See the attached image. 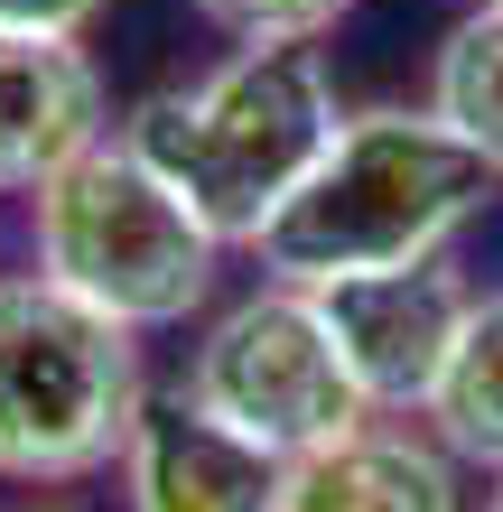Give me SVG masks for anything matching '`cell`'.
<instances>
[{"instance_id":"1","label":"cell","mask_w":503,"mask_h":512,"mask_svg":"<svg viewBox=\"0 0 503 512\" xmlns=\"http://www.w3.org/2000/svg\"><path fill=\"white\" fill-rule=\"evenodd\" d=\"M503 196V168L476 159L438 112L420 103H373L345 112L327 159L308 168V187L280 205V224L252 243L261 280L289 289H336L364 270H410L457 252V233Z\"/></svg>"},{"instance_id":"9","label":"cell","mask_w":503,"mask_h":512,"mask_svg":"<svg viewBox=\"0 0 503 512\" xmlns=\"http://www.w3.org/2000/svg\"><path fill=\"white\" fill-rule=\"evenodd\" d=\"M280 512H466L457 457L401 419H364L308 457H289Z\"/></svg>"},{"instance_id":"2","label":"cell","mask_w":503,"mask_h":512,"mask_svg":"<svg viewBox=\"0 0 503 512\" xmlns=\"http://www.w3.org/2000/svg\"><path fill=\"white\" fill-rule=\"evenodd\" d=\"M336 131H345V112H336V75L317 56V38L233 47L215 75L159 84L122 122V140L196 205V224L224 252H252L280 224V205L308 187V168L327 159Z\"/></svg>"},{"instance_id":"15","label":"cell","mask_w":503,"mask_h":512,"mask_svg":"<svg viewBox=\"0 0 503 512\" xmlns=\"http://www.w3.org/2000/svg\"><path fill=\"white\" fill-rule=\"evenodd\" d=\"M494 10H503V0H494Z\"/></svg>"},{"instance_id":"13","label":"cell","mask_w":503,"mask_h":512,"mask_svg":"<svg viewBox=\"0 0 503 512\" xmlns=\"http://www.w3.org/2000/svg\"><path fill=\"white\" fill-rule=\"evenodd\" d=\"M112 0H0V28L10 38H94V19Z\"/></svg>"},{"instance_id":"6","label":"cell","mask_w":503,"mask_h":512,"mask_svg":"<svg viewBox=\"0 0 503 512\" xmlns=\"http://www.w3.org/2000/svg\"><path fill=\"white\" fill-rule=\"evenodd\" d=\"M327 308V336H336V364L354 373L373 419H420L438 373L457 354V326L476 308L466 270L438 252V261H410V270H364V280H336L317 289Z\"/></svg>"},{"instance_id":"11","label":"cell","mask_w":503,"mask_h":512,"mask_svg":"<svg viewBox=\"0 0 503 512\" xmlns=\"http://www.w3.org/2000/svg\"><path fill=\"white\" fill-rule=\"evenodd\" d=\"M429 112H438L466 149H476V159L503 168V10H494V0H476V10L438 38Z\"/></svg>"},{"instance_id":"8","label":"cell","mask_w":503,"mask_h":512,"mask_svg":"<svg viewBox=\"0 0 503 512\" xmlns=\"http://www.w3.org/2000/svg\"><path fill=\"white\" fill-rule=\"evenodd\" d=\"M94 140H112V103L84 38H10L0 28V196H38Z\"/></svg>"},{"instance_id":"14","label":"cell","mask_w":503,"mask_h":512,"mask_svg":"<svg viewBox=\"0 0 503 512\" xmlns=\"http://www.w3.org/2000/svg\"><path fill=\"white\" fill-rule=\"evenodd\" d=\"M485 512H503V475H494V494H485Z\"/></svg>"},{"instance_id":"3","label":"cell","mask_w":503,"mask_h":512,"mask_svg":"<svg viewBox=\"0 0 503 512\" xmlns=\"http://www.w3.org/2000/svg\"><path fill=\"white\" fill-rule=\"evenodd\" d=\"M150 410L140 336L84 308L47 270L0 280V475L10 485H75L122 466Z\"/></svg>"},{"instance_id":"4","label":"cell","mask_w":503,"mask_h":512,"mask_svg":"<svg viewBox=\"0 0 503 512\" xmlns=\"http://www.w3.org/2000/svg\"><path fill=\"white\" fill-rule=\"evenodd\" d=\"M28 205H38V270L56 289H75L84 308L122 317L131 336L187 326L215 298L224 243L122 131L94 140L75 168H56Z\"/></svg>"},{"instance_id":"7","label":"cell","mask_w":503,"mask_h":512,"mask_svg":"<svg viewBox=\"0 0 503 512\" xmlns=\"http://www.w3.org/2000/svg\"><path fill=\"white\" fill-rule=\"evenodd\" d=\"M280 457L233 438L187 391H159L122 447V503L131 512H280Z\"/></svg>"},{"instance_id":"10","label":"cell","mask_w":503,"mask_h":512,"mask_svg":"<svg viewBox=\"0 0 503 512\" xmlns=\"http://www.w3.org/2000/svg\"><path fill=\"white\" fill-rule=\"evenodd\" d=\"M420 419L457 466L503 475V289H476V308L457 326V354H448V373H438Z\"/></svg>"},{"instance_id":"12","label":"cell","mask_w":503,"mask_h":512,"mask_svg":"<svg viewBox=\"0 0 503 512\" xmlns=\"http://www.w3.org/2000/svg\"><path fill=\"white\" fill-rule=\"evenodd\" d=\"M354 0H196L205 28H224L233 47H271V38H327Z\"/></svg>"},{"instance_id":"5","label":"cell","mask_w":503,"mask_h":512,"mask_svg":"<svg viewBox=\"0 0 503 512\" xmlns=\"http://www.w3.org/2000/svg\"><path fill=\"white\" fill-rule=\"evenodd\" d=\"M187 391L196 410H215L233 438L271 447V457H308L345 429H364V391L336 364V336H327V308L317 289H289V280H261L243 289L233 308L205 317V336L187 345Z\"/></svg>"}]
</instances>
